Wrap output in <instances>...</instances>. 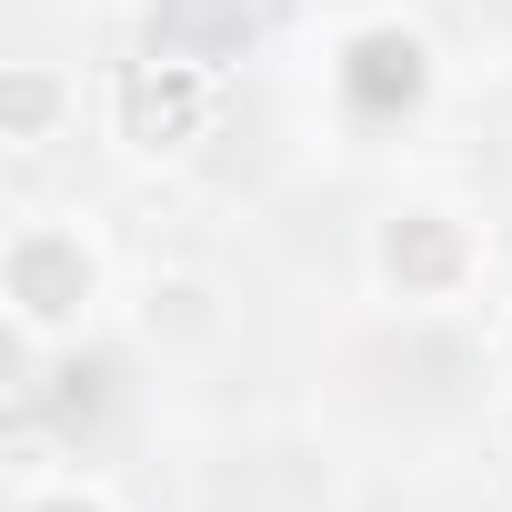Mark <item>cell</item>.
<instances>
[{"mask_svg":"<svg viewBox=\"0 0 512 512\" xmlns=\"http://www.w3.org/2000/svg\"><path fill=\"white\" fill-rule=\"evenodd\" d=\"M0 312L21 352L91 342V322L111 312V241L91 231V211H21L0 231Z\"/></svg>","mask_w":512,"mask_h":512,"instance_id":"obj_1","label":"cell"},{"mask_svg":"<svg viewBox=\"0 0 512 512\" xmlns=\"http://www.w3.org/2000/svg\"><path fill=\"white\" fill-rule=\"evenodd\" d=\"M362 262L382 282V302L402 312H462L492 272V231L462 211V201H392L362 241Z\"/></svg>","mask_w":512,"mask_h":512,"instance_id":"obj_2","label":"cell"},{"mask_svg":"<svg viewBox=\"0 0 512 512\" xmlns=\"http://www.w3.org/2000/svg\"><path fill=\"white\" fill-rule=\"evenodd\" d=\"M221 121V71L211 51H141L111 71V141L131 161H181Z\"/></svg>","mask_w":512,"mask_h":512,"instance_id":"obj_3","label":"cell"},{"mask_svg":"<svg viewBox=\"0 0 512 512\" xmlns=\"http://www.w3.org/2000/svg\"><path fill=\"white\" fill-rule=\"evenodd\" d=\"M332 91H342V111H352V121L392 131V121H412V111L442 91V51H432V31H422V21L372 11V21H352V31L332 41Z\"/></svg>","mask_w":512,"mask_h":512,"instance_id":"obj_4","label":"cell"},{"mask_svg":"<svg viewBox=\"0 0 512 512\" xmlns=\"http://www.w3.org/2000/svg\"><path fill=\"white\" fill-rule=\"evenodd\" d=\"M131 332H141L151 362H211V352L241 332V302H231V282L201 272V262H151L141 292H131Z\"/></svg>","mask_w":512,"mask_h":512,"instance_id":"obj_5","label":"cell"},{"mask_svg":"<svg viewBox=\"0 0 512 512\" xmlns=\"http://www.w3.org/2000/svg\"><path fill=\"white\" fill-rule=\"evenodd\" d=\"M71 131H81V71L71 61H11L0 71V141H11L21 161H41Z\"/></svg>","mask_w":512,"mask_h":512,"instance_id":"obj_6","label":"cell"},{"mask_svg":"<svg viewBox=\"0 0 512 512\" xmlns=\"http://www.w3.org/2000/svg\"><path fill=\"white\" fill-rule=\"evenodd\" d=\"M11 512H131L101 472H71V462H21L11 472Z\"/></svg>","mask_w":512,"mask_h":512,"instance_id":"obj_7","label":"cell"},{"mask_svg":"<svg viewBox=\"0 0 512 512\" xmlns=\"http://www.w3.org/2000/svg\"><path fill=\"white\" fill-rule=\"evenodd\" d=\"M492 372H502V382H512V302H502V312H492Z\"/></svg>","mask_w":512,"mask_h":512,"instance_id":"obj_8","label":"cell"}]
</instances>
